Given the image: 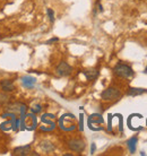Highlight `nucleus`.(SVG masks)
Here are the masks:
<instances>
[{
    "instance_id": "1",
    "label": "nucleus",
    "mask_w": 147,
    "mask_h": 156,
    "mask_svg": "<svg viewBox=\"0 0 147 156\" xmlns=\"http://www.w3.org/2000/svg\"><path fill=\"white\" fill-rule=\"evenodd\" d=\"M113 73H114V75H117L118 77L126 78V79L134 77V75H135V71H134V69H132L131 67L122 62L117 63L116 67L113 68Z\"/></svg>"
},
{
    "instance_id": "2",
    "label": "nucleus",
    "mask_w": 147,
    "mask_h": 156,
    "mask_svg": "<svg viewBox=\"0 0 147 156\" xmlns=\"http://www.w3.org/2000/svg\"><path fill=\"white\" fill-rule=\"evenodd\" d=\"M121 96V92L116 87H109L101 93V98L104 101H114Z\"/></svg>"
},
{
    "instance_id": "3",
    "label": "nucleus",
    "mask_w": 147,
    "mask_h": 156,
    "mask_svg": "<svg viewBox=\"0 0 147 156\" xmlns=\"http://www.w3.org/2000/svg\"><path fill=\"white\" fill-rule=\"evenodd\" d=\"M73 71V67L70 66L69 63L66 62V61H61L59 63L57 68H56V74L60 76V77H67L69 76Z\"/></svg>"
},
{
    "instance_id": "4",
    "label": "nucleus",
    "mask_w": 147,
    "mask_h": 156,
    "mask_svg": "<svg viewBox=\"0 0 147 156\" xmlns=\"http://www.w3.org/2000/svg\"><path fill=\"white\" fill-rule=\"evenodd\" d=\"M68 147H69L73 152L81 153L85 149L86 144H85V141L84 140L78 139V138H75V139H70V140L68 141Z\"/></svg>"
},
{
    "instance_id": "5",
    "label": "nucleus",
    "mask_w": 147,
    "mask_h": 156,
    "mask_svg": "<svg viewBox=\"0 0 147 156\" xmlns=\"http://www.w3.org/2000/svg\"><path fill=\"white\" fill-rule=\"evenodd\" d=\"M28 154H31V145L20 146V147H16L13 151V155H16V156H26Z\"/></svg>"
},
{
    "instance_id": "6",
    "label": "nucleus",
    "mask_w": 147,
    "mask_h": 156,
    "mask_svg": "<svg viewBox=\"0 0 147 156\" xmlns=\"http://www.w3.org/2000/svg\"><path fill=\"white\" fill-rule=\"evenodd\" d=\"M0 88L2 90V92L10 93V92L15 90V85H14V83L10 79H2L0 82Z\"/></svg>"
},
{
    "instance_id": "7",
    "label": "nucleus",
    "mask_w": 147,
    "mask_h": 156,
    "mask_svg": "<svg viewBox=\"0 0 147 156\" xmlns=\"http://www.w3.org/2000/svg\"><path fill=\"white\" fill-rule=\"evenodd\" d=\"M36 84V78L35 77H32V76H24L22 78V85L25 87V88H28V90H31L33 88Z\"/></svg>"
},
{
    "instance_id": "8",
    "label": "nucleus",
    "mask_w": 147,
    "mask_h": 156,
    "mask_svg": "<svg viewBox=\"0 0 147 156\" xmlns=\"http://www.w3.org/2000/svg\"><path fill=\"white\" fill-rule=\"evenodd\" d=\"M99 70L97 69H87V70L84 71V75H85L86 79H88V80H94V79H96L99 77Z\"/></svg>"
},
{
    "instance_id": "9",
    "label": "nucleus",
    "mask_w": 147,
    "mask_h": 156,
    "mask_svg": "<svg viewBox=\"0 0 147 156\" xmlns=\"http://www.w3.org/2000/svg\"><path fill=\"white\" fill-rule=\"evenodd\" d=\"M147 90L145 88H136V87H130L129 90H128L127 94L129 96H138V95H142V94L146 93Z\"/></svg>"
},
{
    "instance_id": "10",
    "label": "nucleus",
    "mask_w": 147,
    "mask_h": 156,
    "mask_svg": "<svg viewBox=\"0 0 147 156\" xmlns=\"http://www.w3.org/2000/svg\"><path fill=\"white\" fill-rule=\"evenodd\" d=\"M40 147H41L44 152H47V153L52 152V151L54 149L53 144H52V143H50V141H48V140L41 141V143H40Z\"/></svg>"
},
{
    "instance_id": "11",
    "label": "nucleus",
    "mask_w": 147,
    "mask_h": 156,
    "mask_svg": "<svg viewBox=\"0 0 147 156\" xmlns=\"http://www.w3.org/2000/svg\"><path fill=\"white\" fill-rule=\"evenodd\" d=\"M136 144H137V137H132V138H130V139L127 141L128 148H129V151H130L131 154H135V152H136Z\"/></svg>"
},
{
    "instance_id": "12",
    "label": "nucleus",
    "mask_w": 147,
    "mask_h": 156,
    "mask_svg": "<svg viewBox=\"0 0 147 156\" xmlns=\"http://www.w3.org/2000/svg\"><path fill=\"white\" fill-rule=\"evenodd\" d=\"M8 101H9V96L6 94V92L0 93V104H6Z\"/></svg>"
},
{
    "instance_id": "13",
    "label": "nucleus",
    "mask_w": 147,
    "mask_h": 156,
    "mask_svg": "<svg viewBox=\"0 0 147 156\" xmlns=\"http://www.w3.org/2000/svg\"><path fill=\"white\" fill-rule=\"evenodd\" d=\"M31 111L32 113H40L42 111V106H41V104H35L31 108Z\"/></svg>"
},
{
    "instance_id": "14",
    "label": "nucleus",
    "mask_w": 147,
    "mask_h": 156,
    "mask_svg": "<svg viewBox=\"0 0 147 156\" xmlns=\"http://www.w3.org/2000/svg\"><path fill=\"white\" fill-rule=\"evenodd\" d=\"M47 14H48V16H49V20H50V22H51V23H53V22H54V12L51 9V8H48Z\"/></svg>"
},
{
    "instance_id": "15",
    "label": "nucleus",
    "mask_w": 147,
    "mask_h": 156,
    "mask_svg": "<svg viewBox=\"0 0 147 156\" xmlns=\"http://www.w3.org/2000/svg\"><path fill=\"white\" fill-rule=\"evenodd\" d=\"M59 39L58 37H53V39H50L49 41H47V43L45 44H51V43H54V42H58Z\"/></svg>"
},
{
    "instance_id": "16",
    "label": "nucleus",
    "mask_w": 147,
    "mask_h": 156,
    "mask_svg": "<svg viewBox=\"0 0 147 156\" xmlns=\"http://www.w3.org/2000/svg\"><path fill=\"white\" fill-rule=\"evenodd\" d=\"M95 149H96V146H95V144H92V148H91V154H94Z\"/></svg>"
},
{
    "instance_id": "17",
    "label": "nucleus",
    "mask_w": 147,
    "mask_h": 156,
    "mask_svg": "<svg viewBox=\"0 0 147 156\" xmlns=\"http://www.w3.org/2000/svg\"><path fill=\"white\" fill-rule=\"evenodd\" d=\"M145 74H147V66H146V68H145V71H144Z\"/></svg>"
}]
</instances>
